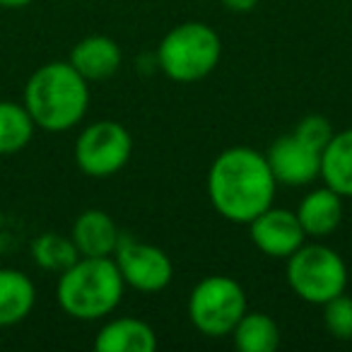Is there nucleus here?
Segmentation results:
<instances>
[{
    "label": "nucleus",
    "mask_w": 352,
    "mask_h": 352,
    "mask_svg": "<svg viewBox=\"0 0 352 352\" xmlns=\"http://www.w3.org/2000/svg\"><path fill=\"white\" fill-rule=\"evenodd\" d=\"M278 182L263 152L246 145L222 150L208 171V198L220 217L249 225L273 206Z\"/></svg>",
    "instance_id": "f257e3e1"
},
{
    "label": "nucleus",
    "mask_w": 352,
    "mask_h": 352,
    "mask_svg": "<svg viewBox=\"0 0 352 352\" xmlns=\"http://www.w3.org/2000/svg\"><path fill=\"white\" fill-rule=\"evenodd\" d=\"M25 107L36 128L70 131L89 109V82L65 60L46 63L27 80Z\"/></svg>",
    "instance_id": "f03ea898"
},
{
    "label": "nucleus",
    "mask_w": 352,
    "mask_h": 352,
    "mask_svg": "<svg viewBox=\"0 0 352 352\" xmlns=\"http://www.w3.org/2000/svg\"><path fill=\"white\" fill-rule=\"evenodd\" d=\"M123 289L126 283L111 256H80L70 268L60 273L56 297L68 316L78 321H99L121 304Z\"/></svg>",
    "instance_id": "7ed1b4c3"
},
{
    "label": "nucleus",
    "mask_w": 352,
    "mask_h": 352,
    "mask_svg": "<svg viewBox=\"0 0 352 352\" xmlns=\"http://www.w3.org/2000/svg\"><path fill=\"white\" fill-rule=\"evenodd\" d=\"M222 39L206 22H184L162 36L157 46V68L174 82H198L217 68Z\"/></svg>",
    "instance_id": "20e7f679"
},
{
    "label": "nucleus",
    "mask_w": 352,
    "mask_h": 352,
    "mask_svg": "<svg viewBox=\"0 0 352 352\" xmlns=\"http://www.w3.org/2000/svg\"><path fill=\"white\" fill-rule=\"evenodd\" d=\"M285 278L302 302L323 307L333 297L345 292L347 265L336 249L326 244H307L304 241L292 256H287Z\"/></svg>",
    "instance_id": "39448f33"
},
{
    "label": "nucleus",
    "mask_w": 352,
    "mask_h": 352,
    "mask_svg": "<svg viewBox=\"0 0 352 352\" xmlns=\"http://www.w3.org/2000/svg\"><path fill=\"white\" fill-rule=\"evenodd\" d=\"M246 314V292L230 275H208L188 294V318L208 338L232 336Z\"/></svg>",
    "instance_id": "423d86ee"
},
{
    "label": "nucleus",
    "mask_w": 352,
    "mask_h": 352,
    "mask_svg": "<svg viewBox=\"0 0 352 352\" xmlns=\"http://www.w3.org/2000/svg\"><path fill=\"white\" fill-rule=\"evenodd\" d=\"M133 138L118 121H94L75 140V164L92 179L113 176L128 164Z\"/></svg>",
    "instance_id": "0eeeda50"
},
{
    "label": "nucleus",
    "mask_w": 352,
    "mask_h": 352,
    "mask_svg": "<svg viewBox=\"0 0 352 352\" xmlns=\"http://www.w3.org/2000/svg\"><path fill=\"white\" fill-rule=\"evenodd\" d=\"M111 258L123 283L142 294L162 292L169 287L171 278H174V263L166 256V251H162L155 244L138 241L133 236H121Z\"/></svg>",
    "instance_id": "6e6552de"
},
{
    "label": "nucleus",
    "mask_w": 352,
    "mask_h": 352,
    "mask_svg": "<svg viewBox=\"0 0 352 352\" xmlns=\"http://www.w3.org/2000/svg\"><path fill=\"white\" fill-rule=\"evenodd\" d=\"M265 160H268L278 186L280 184L292 188L309 186L321 174V152L299 140L294 133L278 138L265 152Z\"/></svg>",
    "instance_id": "1a4fd4ad"
},
{
    "label": "nucleus",
    "mask_w": 352,
    "mask_h": 352,
    "mask_svg": "<svg viewBox=\"0 0 352 352\" xmlns=\"http://www.w3.org/2000/svg\"><path fill=\"white\" fill-rule=\"evenodd\" d=\"M249 234L256 249L270 258H287L307 241L297 212L275 206L265 208L249 222Z\"/></svg>",
    "instance_id": "9d476101"
},
{
    "label": "nucleus",
    "mask_w": 352,
    "mask_h": 352,
    "mask_svg": "<svg viewBox=\"0 0 352 352\" xmlns=\"http://www.w3.org/2000/svg\"><path fill=\"white\" fill-rule=\"evenodd\" d=\"M121 46L104 34H92L80 39L70 51L68 63L82 75L87 82H104L121 68Z\"/></svg>",
    "instance_id": "9b49d317"
},
{
    "label": "nucleus",
    "mask_w": 352,
    "mask_h": 352,
    "mask_svg": "<svg viewBox=\"0 0 352 352\" xmlns=\"http://www.w3.org/2000/svg\"><path fill=\"white\" fill-rule=\"evenodd\" d=\"M97 352H155L157 333L147 321L135 316H118L107 321L94 336Z\"/></svg>",
    "instance_id": "f8f14e48"
},
{
    "label": "nucleus",
    "mask_w": 352,
    "mask_h": 352,
    "mask_svg": "<svg viewBox=\"0 0 352 352\" xmlns=\"http://www.w3.org/2000/svg\"><path fill=\"white\" fill-rule=\"evenodd\" d=\"M121 230L116 227L113 217L104 210H85L75 220L70 239L80 256L87 258H102V256H113L118 241H121Z\"/></svg>",
    "instance_id": "ddd939ff"
},
{
    "label": "nucleus",
    "mask_w": 352,
    "mask_h": 352,
    "mask_svg": "<svg viewBox=\"0 0 352 352\" xmlns=\"http://www.w3.org/2000/svg\"><path fill=\"white\" fill-rule=\"evenodd\" d=\"M297 217L304 234L314 239H326L342 222V196H338L333 188L323 184L321 188H314L302 198Z\"/></svg>",
    "instance_id": "4468645a"
},
{
    "label": "nucleus",
    "mask_w": 352,
    "mask_h": 352,
    "mask_svg": "<svg viewBox=\"0 0 352 352\" xmlns=\"http://www.w3.org/2000/svg\"><path fill=\"white\" fill-rule=\"evenodd\" d=\"M328 188L342 198H352V128L333 133L321 152V174Z\"/></svg>",
    "instance_id": "2eb2a0df"
},
{
    "label": "nucleus",
    "mask_w": 352,
    "mask_h": 352,
    "mask_svg": "<svg viewBox=\"0 0 352 352\" xmlns=\"http://www.w3.org/2000/svg\"><path fill=\"white\" fill-rule=\"evenodd\" d=\"M36 287L22 270L0 268V328L15 326L32 314Z\"/></svg>",
    "instance_id": "dca6fc26"
},
{
    "label": "nucleus",
    "mask_w": 352,
    "mask_h": 352,
    "mask_svg": "<svg viewBox=\"0 0 352 352\" xmlns=\"http://www.w3.org/2000/svg\"><path fill=\"white\" fill-rule=\"evenodd\" d=\"M232 340L241 352H273L280 345V326L270 314L246 309L232 331Z\"/></svg>",
    "instance_id": "f3484780"
},
{
    "label": "nucleus",
    "mask_w": 352,
    "mask_h": 352,
    "mask_svg": "<svg viewBox=\"0 0 352 352\" xmlns=\"http://www.w3.org/2000/svg\"><path fill=\"white\" fill-rule=\"evenodd\" d=\"M36 123L25 104L0 102V155H15L30 145Z\"/></svg>",
    "instance_id": "a211bd4d"
},
{
    "label": "nucleus",
    "mask_w": 352,
    "mask_h": 352,
    "mask_svg": "<svg viewBox=\"0 0 352 352\" xmlns=\"http://www.w3.org/2000/svg\"><path fill=\"white\" fill-rule=\"evenodd\" d=\"M32 256H34V263L39 268L58 275L80 258L73 239L58 234V232H44L36 236L32 241Z\"/></svg>",
    "instance_id": "6ab92c4d"
},
{
    "label": "nucleus",
    "mask_w": 352,
    "mask_h": 352,
    "mask_svg": "<svg viewBox=\"0 0 352 352\" xmlns=\"http://www.w3.org/2000/svg\"><path fill=\"white\" fill-rule=\"evenodd\" d=\"M323 326L336 340H352V297L342 292L323 304Z\"/></svg>",
    "instance_id": "aec40b11"
},
{
    "label": "nucleus",
    "mask_w": 352,
    "mask_h": 352,
    "mask_svg": "<svg viewBox=\"0 0 352 352\" xmlns=\"http://www.w3.org/2000/svg\"><path fill=\"white\" fill-rule=\"evenodd\" d=\"M292 133L299 140L307 142V145L323 152V147L328 145V140H331L336 131H333L331 121H328L326 116H321V113H309V116H304L302 121L297 123V128H294Z\"/></svg>",
    "instance_id": "412c9836"
},
{
    "label": "nucleus",
    "mask_w": 352,
    "mask_h": 352,
    "mask_svg": "<svg viewBox=\"0 0 352 352\" xmlns=\"http://www.w3.org/2000/svg\"><path fill=\"white\" fill-rule=\"evenodd\" d=\"M222 6H225L230 12L244 15V12H251L256 6H258V0H222Z\"/></svg>",
    "instance_id": "4be33fe9"
},
{
    "label": "nucleus",
    "mask_w": 352,
    "mask_h": 352,
    "mask_svg": "<svg viewBox=\"0 0 352 352\" xmlns=\"http://www.w3.org/2000/svg\"><path fill=\"white\" fill-rule=\"evenodd\" d=\"M32 0H0V8L6 10H20V8H27Z\"/></svg>",
    "instance_id": "5701e85b"
}]
</instances>
